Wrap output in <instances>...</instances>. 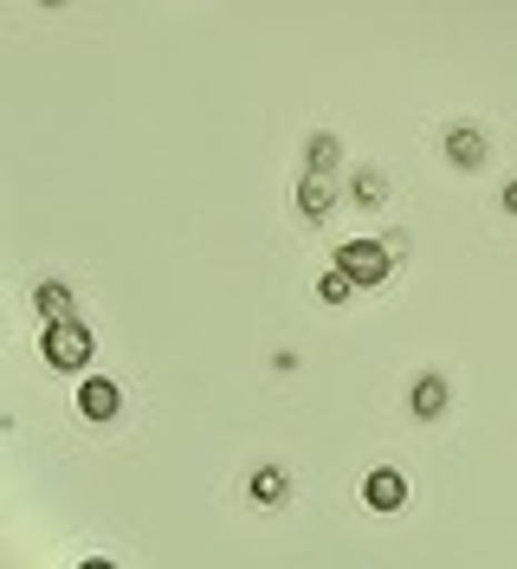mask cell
<instances>
[{
	"label": "cell",
	"mask_w": 517,
	"mask_h": 569,
	"mask_svg": "<svg viewBox=\"0 0 517 569\" xmlns=\"http://www.w3.org/2000/svg\"><path fill=\"white\" fill-rule=\"evenodd\" d=\"M39 350H46V362H52V369H66V376H78V369L91 362V330H84L78 318H59V323H46Z\"/></svg>",
	"instance_id": "6da1fadb"
},
{
	"label": "cell",
	"mask_w": 517,
	"mask_h": 569,
	"mask_svg": "<svg viewBox=\"0 0 517 569\" xmlns=\"http://www.w3.org/2000/svg\"><path fill=\"white\" fill-rule=\"evenodd\" d=\"M330 259H337L349 279H356V291H369V284H381L388 272H395V252L381 247V240H344Z\"/></svg>",
	"instance_id": "7a4b0ae2"
},
{
	"label": "cell",
	"mask_w": 517,
	"mask_h": 569,
	"mask_svg": "<svg viewBox=\"0 0 517 569\" xmlns=\"http://www.w3.org/2000/svg\"><path fill=\"white\" fill-rule=\"evenodd\" d=\"M440 149H447V162H453V169H466V176L491 162V142H485L479 123H453L447 137H440Z\"/></svg>",
	"instance_id": "3957f363"
},
{
	"label": "cell",
	"mask_w": 517,
	"mask_h": 569,
	"mask_svg": "<svg viewBox=\"0 0 517 569\" xmlns=\"http://www.w3.org/2000/svg\"><path fill=\"white\" fill-rule=\"evenodd\" d=\"M362 505L381 511V518H388V511H401V505H408V479H401L395 466H376V472L362 479Z\"/></svg>",
	"instance_id": "277c9868"
},
{
	"label": "cell",
	"mask_w": 517,
	"mask_h": 569,
	"mask_svg": "<svg viewBox=\"0 0 517 569\" xmlns=\"http://www.w3.org/2000/svg\"><path fill=\"white\" fill-rule=\"evenodd\" d=\"M78 408H84V421H117V408H123V395L117 382H103V376H84V389H78Z\"/></svg>",
	"instance_id": "5b68a950"
},
{
	"label": "cell",
	"mask_w": 517,
	"mask_h": 569,
	"mask_svg": "<svg viewBox=\"0 0 517 569\" xmlns=\"http://www.w3.org/2000/svg\"><path fill=\"white\" fill-rule=\"evenodd\" d=\"M408 408H414V421H440L447 415V376H414Z\"/></svg>",
	"instance_id": "8992f818"
},
{
	"label": "cell",
	"mask_w": 517,
	"mask_h": 569,
	"mask_svg": "<svg viewBox=\"0 0 517 569\" xmlns=\"http://www.w3.org/2000/svg\"><path fill=\"white\" fill-rule=\"evenodd\" d=\"M298 213H305L310 227L337 213V194H330V176H305V181H298Z\"/></svg>",
	"instance_id": "52a82bcc"
},
{
	"label": "cell",
	"mask_w": 517,
	"mask_h": 569,
	"mask_svg": "<svg viewBox=\"0 0 517 569\" xmlns=\"http://www.w3.org/2000/svg\"><path fill=\"white\" fill-rule=\"evenodd\" d=\"M33 311H39L46 323L78 318V311H71V284H66V279H39V284H33Z\"/></svg>",
	"instance_id": "ba28073f"
},
{
	"label": "cell",
	"mask_w": 517,
	"mask_h": 569,
	"mask_svg": "<svg viewBox=\"0 0 517 569\" xmlns=\"http://www.w3.org/2000/svg\"><path fill=\"white\" fill-rule=\"evenodd\" d=\"M246 492H252V505H285V498H291V472H285V466H259V472L246 479Z\"/></svg>",
	"instance_id": "9c48e42d"
},
{
	"label": "cell",
	"mask_w": 517,
	"mask_h": 569,
	"mask_svg": "<svg viewBox=\"0 0 517 569\" xmlns=\"http://www.w3.org/2000/svg\"><path fill=\"white\" fill-rule=\"evenodd\" d=\"M344 162V142L330 137V130H317V137L305 142V176H330Z\"/></svg>",
	"instance_id": "30bf717a"
},
{
	"label": "cell",
	"mask_w": 517,
	"mask_h": 569,
	"mask_svg": "<svg viewBox=\"0 0 517 569\" xmlns=\"http://www.w3.org/2000/svg\"><path fill=\"white\" fill-rule=\"evenodd\" d=\"M349 201H356V208H381V201H388V176H381V169H356V176H349Z\"/></svg>",
	"instance_id": "8fae6325"
},
{
	"label": "cell",
	"mask_w": 517,
	"mask_h": 569,
	"mask_svg": "<svg viewBox=\"0 0 517 569\" xmlns=\"http://www.w3.org/2000/svg\"><path fill=\"white\" fill-rule=\"evenodd\" d=\"M317 298H324V305H349V298H356V279H349L344 266H330V272L317 279Z\"/></svg>",
	"instance_id": "7c38bea8"
},
{
	"label": "cell",
	"mask_w": 517,
	"mask_h": 569,
	"mask_svg": "<svg viewBox=\"0 0 517 569\" xmlns=\"http://www.w3.org/2000/svg\"><path fill=\"white\" fill-rule=\"evenodd\" d=\"M498 201H505V213H517V181H505V194H498Z\"/></svg>",
	"instance_id": "4fadbf2b"
},
{
	"label": "cell",
	"mask_w": 517,
	"mask_h": 569,
	"mask_svg": "<svg viewBox=\"0 0 517 569\" xmlns=\"http://www.w3.org/2000/svg\"><path fill=\"white\" fill-rule=\"evenodd\" d=\"M46 7H66V0H46Z\"/></svg>",
	"instance_id": "5bb4252c"
}]
</instances>
